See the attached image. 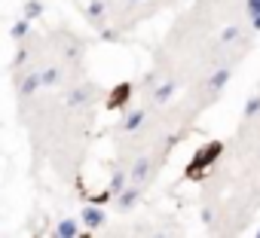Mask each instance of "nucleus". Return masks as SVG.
<instances>
[{
    "mask_svg": "<svg viewBox=\"0 0 260 238\" xmlns=\"http://www.w3.org/2000/svg\"><path fill=\"white\" fill-rule=\"evenodd\" d=\"M128 89H132V86H128V83H119V86H116V92H113V98H110V104H107V107H119V104H122V101H125V98H128Z\"/></svg>",
    "mask_w": 260,
    "mask_h": 238,
    "instance_id": "f03ea898",
    "label": "nucleus"
},
{
    "mask_svg": "<svg viewBox=\"0 0 260 238\" xmlns=\"http://www.w3.org/2000/svg\"><path fill=\"white\" fill-rule=\"evenodd\" d=\"M220 153H223V141H211V144H205L202 150H196L193 162L187 165V177H190V180H196V177H199V174H202V171H205L217 156H220Z\"/></svg>",
    "mask_w": 260,
    "mask_h": 238,
    "instance_id": "f257e3e1",
    "label": "nucleus"
},
{
    "mask_svg": "<svg viewBox=\"0 0 260 238\" xmlns=\"http://www.w3.org/2000/svg\"><path fill=\"white\" fill-rule=\"evenodd\" d=\"M83 217H86V223H89V226H92V229H95V226H101V223H104V217H101V214H95V208H86V214H83Z\"/></svg>",
    "mask_w": 260,
    "mask_h": 238,
    "instance_id": "7ed1b4c3",
    "label": "nucleus"
}]
</instances>
